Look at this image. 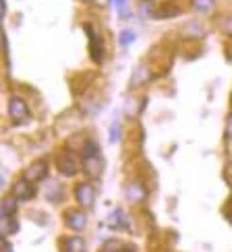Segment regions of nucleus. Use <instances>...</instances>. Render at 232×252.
<instances>
[{"label":"nucleus","mask_w":232,"mask_h":252,"mask_svg":"<svg viewBox=\"0 0 232 252\" xmlns=\"http://www.w3.org/2000/svg\"><path fill=\"white\" fill-rule=\"evenodd\" d=\"M56 168L60 174H64V176H75V174L79 172V163L73 157V153H66L56 159Z\"/></svg>","instance_id":"obj_1"},{"label":"nucleus","mask_w":232,"mask_h":252,"mask_svg":"<svg viewBox=\"0 0 232 252\" xmlns=\"http://www.w3.org/2000/svg\"><path fill=\"white\" fill-rule=\"evenodd\" d=\"M8 114H11L13 120H25L27 118V106H25V101L21 97H11V101H8Z\"/></svg>","instance_id":"obj_2"},{"label":"nucleus","mask_w":232,"mask_h":252,"mask_svg":"<svg viewBox=\"0 0 232 252\" xmlns=\"http://www.w3.org/2000/svg\"><path fill=\"white\" fill-rule=\"evenodd\" d=\"M64 219H66V225L71 230L81 232L85 228V223H87V215H85V211H81V209H75V211H68Z\"/></svg>","instance_id":"obj_3"},{"label":"nucleus","mask_w":232,"mask_h":252,"mask_svg":"<svg viewBox=\"0 0 232 252\" xmlns=\"http://www.w3.org/2000/svg\"><path fill=\"white\" fill-rule=\"evenodd\" d=\"M48 174V163L46 161H38V163H33V166L25 172V178H27L29 182H33V180H42Z\"/></svg>","instance_id":"obj_4"},{"label":"nucleus","mask_w":232,"mask_h":252,"mask_svg":"<svg viewBox=\"0 0 232 252\" xmlns=\"http://www.w3.org/2000/svg\"><path fill=\"white\" fill-rule=\"evenodd\" d=\"M87 33H89V39H91V48H89L91 58L96 60V62H102V58H104V52H102V41H100V38H98V33L93 31L91 27H87Z\"/></svg>","instance_id":"obj_5"},{"label":"nucleus","mask_w":232,"mask_h":252,"mask_svg":"<svg viewBox=\"0 0 232 252\" xmlns=\"http://www.w3.org/2000/svg\"><path fill=\"white\" fill-rule=\"evenodd\" d=\"M75 190H77V201H79L81 205L89 207L93 203V188L89 184H79Z\"/></svg>","instance_id":"obj_6"},{"label":"nucleus","mask_w":232,"mask_h":252,"mask_svg":"<svg viewBox=\"0 0 232 252\" xmlns=\"http://www.w3.org/2000/svg\"><path fill=\"white\" fill-rule=\"evenodd\" d=\"M15 194L21 198V201H27V198H31L33 196V188H31V182L27 180V178H23V180H19L15 184Z\"/></svg>","instance_id":"obj_7"},{"label":"nucleus","mask_w":232,"mask_h":252,"mask_svg":"<svg viewBox=\"0 0 232 252\" xmlns=\"http://www.w3.org/2000/svg\"><path fill=\"white\" fill-rule=\"evenodd\" d=\"M15 211H17V201H15V198H11V196L4 198V203H2V217H4V219L13 217Z\"/></svg>","instance_id":"obj_8"},{"label":"nucleus","mask_w":232,"mask_h":252,"mask_svg":"<svg viewBox=\"0 0 232 252\" xmlns=\"http://www.w3.org/2000/svg\"><path fill=\"white\" fill-rule=\"evenodd\" d=\"M83 250H85V242L81 238L66 240V252H83Z\"/></svg>","instance_id":"obj_9"},{"label":"nucleus","mask_w":232,"mask_h":252,"mask_svg":"<svg viewBox=\"0 0 232 252\" xmlns=\"http://www.w3.org/2000/svg\"><path fill=\"white\" fill-rule=\"evenodd\" d=\"M193 8L199 13H210L213 8V0H193Z\"/></svg>","instance_id":"obj_10"},{"label":"nucleus","mask_w":232,"mask_h":252,"mask_svg":"<svg viewBox=\"0 0 232 252\" xmlns=\"http://www.w3.org/2000/svg\"><path fill=\"white\" fill-rule=\"evenodd\" d=\"M133 39H135V33H131V31L120 33V43H123V46H128V41H133Z\"/></svg>","instance_id":"obj_11"},{"label":"nucleus","mask_w":232,"mask_h":252,"mask_svg":"<svg viewBox=\"0 0 232 252\" xmlns=\"http://www.w3.org/2000/svg\"><path fill=\"white\" fill-rule=\"evenodd\" d=\"M224 27H226L228 33H232V17H228V19L224 21Z\"/></svg>","instance_id":"obj_12"},{"label":"nucleus","mask_w":232,"mask_h":252,"mask_svg":"<svg viewBox=\"0 0 232 252\" xmlns=\"http://www.w3.org/2000/svg\"><path fill=\"white\" fill-rule=\"evenodd\" d=\"M226 136L232 138V116H230V120H228V133H226Z\"/></svg>","instance_id":"obj_13"}]
</instances>
